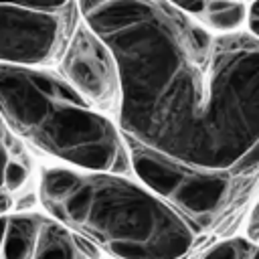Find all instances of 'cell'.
I'll list each match as a JSON object with an SVG mask.
<instances>
[{"instance_id":"7a4b0ae2","label":"cell","mask_w":259,"mask_h":259,"mask_svg":"<svg viewBox=\"0 0 259 259\" xmlns=\"http://www.w3.org/2000/svg\"><path fill=\"white\" fill-rule=\"evenodd\" d=\"M38 200L53 221L115 259H182L194 243L180 212L123 174L45 166Z\"/></svg>"},{"instance_id":"e0dca14e","label":"cell","mask_w":259,"mask_h":259,"mask_svg":"<svg viewBox=\"0 0 259 259\" xmlns=\"http://www.w3.org/2000/svg\"><path fill=\"white\" fill-rule=\"evenodd\" d=\"M247 26H249V34H251L253 38L259 40V20H255V18H247Z\"/></svg>"},{"instance_id":"7c38bea8","label":"cell","mask_w":259,"mask_h":259,"mask_svg":"<svg viewBox=\"0 0 259 259\" xmlns=\"http://www.w3.org/2000/svg\"><path fill=\"white\" fill-rule=\"evenodd\" d=\"M30 178V166L26 162L24 156L14 158L8 168H6V176H4V184H6V194L18 192L20 188H24V184Z\"/></svg>"},{"instance_id":"ac0fdd59","label":"cell","mask_w":259,"mask_h":259,"mask_svg":"<svg viewBox=\"0 0 259 259\" xmlns=\"http://www.w3.org/2000/svg\"><path fill=\"white\" fill-rule=\"evenodd\" d=\"M247 18H255V20H259V0L247 6Z\"/></svg>"},{"instance_id":"8992f818","label":"cell","mask_w":259,"mask_h":259,"mask_svg":"<svg viewBox=\"0 0 259 259\" xmlns=\"http://www.w3.org/2000/svg\"><path fill=\"white\" fill-rule=\"evenodd\" d=\"M57 73L99 113L117 115L121 101L117 61L105 40L81 16L65 45Z\"/></svg>"},{"instance_id":"9c48e42d","label":"cell","mask_w":259,"mask_h":259,"mask_svg":"<svg viewBox=\"0 0 259 259\" xmlns=\"http://www.w3.org/2000/svg\"><path fill=\"white\" fill-rule=\"evenodd\" d=\"M245 20H247V4H243V2H233L229 8H225L221 12L204 14L202 18H198V22L202 26H206L210 32H217V34L241 32Z\"/></svg>"},{"instance_id":"8fae6325","label":"cell","mask_w":259,"mask_h":259,"mask_svg":"<svg viewBox=\"0 0 259 259\" xmlns=\"http://www.w3.org/2000/svg\"><path fill=\"white\" fill-rule=\"evenodd\" d=\"M251 251H253L251 243H247L241 237H235V239H227V241L217 243L200 259H249Z\"/></svg>"},{"instance_id":"6da1fadb","label":"cell","mask_w":259,"mask_h":259,"mask_svg":"<svg viewBox=\"0 0 259 259\" xmlns=\"http://www.w3.org/2000/svg\"><path fill=\"white\" fill-rule=\"evenodd\" d=\"M111 49L125 140L198 170L231 172L259 140V40L217 34L172 2H79Z\"/></svg>"},{"instance_id":"3957f363","label":"cell","mask_w":259,"mask_h":259,"mask_svg":"<svg viewBox=\"0 0 259 259\" xmlns=\"http://www.w3.org/2000/svg\"><path fill=\"white\" fill-rule=\"evenodd\" d=\"M0 115L20 140L69 168L134 174L117 123L55 71L0 65Z\"/></svg>"},{"instance_id":"9a60e30c","label":"cell","mask_w":259,"mask_h":259,"mask_svg":"<svg viewBox=\"0 0 259 259\" xmlns=\"http://www.w3.org/2000/svg\"><path fill=\"white\" fill-rule=\"evenodd\" d=\"M249 237L251 239H259V202L255 204L253 212H251V221H249Z\"/></svg>"},{"instance_id":"d6986e66","label":"cell","mask_w":259,"mask_h":259,"mask_svg":"<svg viewBox=\"0 0 259 259\" xmlns=\"http://www.w3.org/2000/svg\"><path fill=\"white\" fill-rule=\"evenodd\" d=\"M249 259H259V247H255L253 251H251V257Z\"/></svg>"},{"instance_id":"52a82bcc","label":"cell","mask_w":259,"mask_h":259,"mask_svg":"<svg viewBox=\"0 0 259 259\" xmlns=\"http://www.w3.org/2000/svg\"><path fill=\"white\" fill-rule=\"evenodd\" d=\"M42 223H45V217L36 212L8 214L0 259H32L36 253Z\"/></svg>"},{"instance_id":"30bf717a","label":"cell","mask_w":259,"mask_h":259,"mask_svg":"<svg viewBox=\"0 0 259 259\" xmlns=\"http://www.w3.org/2000/svg\"><path fill=\"white\" fill-rule=\"evenodd\" d=\"M18 156H24V154L18 150V144L14 142L10 130L6 127V123L0 115V212L10 208V194H6L4 176H6L8 164Z\"/></svg>"},{"instance_id":"5b68a950","label":"cell","mask_w":259,"mask_h":259,"mask_svg":"<svg viewBox=\"0 0 259 259\" xmlns=\"http://www.w3.org/2000/svg\"><path fill=\"white\" fill-rule=\"evenodd\" d=\"M79 20L77 4H0V65L45 69L59 63Z\"/></svg>"},{"instance_id":"277c9868","label":"cell","mask_w":259,"mask_h":259,"mask_svg":"<svg viewBox=\"0 0 259 259\" xmlns=\"http://www.w3.org/2000/svg\"><path fill=\"white\" fill-rule=\"evenodd\" d=\"M138 180L190 223L208 225L231 192V174L198 170L125 140Z\"/></svg>"},{"instance_id":"5bb4252c","label":"cell","mask_w":259,"mask_h":259,"mask_svg":"<svg viewBox=\"0 0 259 259\" xmlns=\"http://www.w3.org/2000/svg\"><path fill=\"white\" fill-rule=\"evenodd\" d=\"M259 166V140L253 144V148L231 168V172L229 174H243V172H249V170H253V168H257Z\"/></svg>"},{"instance_id":"ba28073f","label":"cell","mask_w":259,"mask_h":259,"mask_svg":"<svg viewBox=\"0 0 259 259\" xmlns=\"http://www.w3.org/2000/svg\"><path fill=\"white\" fill-rule=\"evenodd\" d=\"M32 259H79L73 243V233L57 221L45 219Z\"/></svg>"},{"instance_id":"2e32d148","label":"cell","mask_w":259,"mask_h":259,"mask_svg":"<svg viewBox=\"0 0 259 259\" xmlns=\"http://www.w3.org/2000/svg\"><path fill=\"white\" fill-rule=\"evenodd\" d=\"M6 225H8V214H0V255L4 247V235H6Z\"/></svg>"},{"instance_id":"4fadbf2b","label":"cell","mask_w":259,"mask_h":259,"mask_svg":"<svg viewBox=\"0 0 259 259\" xmlns=\"http://www.w3.org/2000/svg\"><path fill=\"white\" fill-rule=\"evenodd\" d=\"M73 243H75V249H77L79 259H99L101 249H99L93 241H89L87 237L73 233Z\"/></svg>"}]
</instances>
